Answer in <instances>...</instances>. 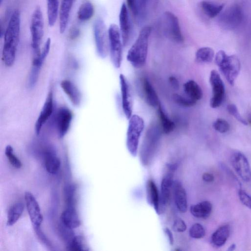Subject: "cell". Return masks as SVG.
<instances>
[{
	"label": "cell",
	"mask_w": 251,
	"mask_h": 251,
	"mask_svg": "<svg viewBox=\"0 0 251 251\" xmlns=\"http://www.w3.org/2000/svg\"><path fill=\"white\" fill-rule=\"evenodd\" d=\"M20 24V13L19 10H15L11 15L3 34L4 44L2 51V59L7 67L12 66L15 62L19 43Z\"/></svg>",
	"instance_id": "cell-1"
},
{
	"label": "cell",
	"mask_w": 251,
	"mask_h": 251,
	"mask_svg": "<svg viewBox=\"0 0 251 251\" xmlns=\"http://www.w3.org/2000/svg\"><path fill=\"white\" fill-rule=\"evenodd\" d=\"M151 29L150 26L143 27L135 42L128 51L126 59L135 68H141L146 63Z\"/></svg>",
	"instance_id": "cell-2"
},
{
	"label": "cell",
	"mask_w": 251,
	"mask_h": 251,
	"mask_svg": "<svg viewBox=\"0 0 251 251\" xmlns=\"http://www.w3.org/2000/svg\"><path fill=\"white\" fill-rule=\"evenodd\" d=\"M162 131L156 122L150 124L146 132L140 149V159L144 165L151 161L158 147Z\"/></svg>",
	"instance_id": "cell-3"
},
{
	"label": "cell",
	"mask_w": 251,
	"mask_h": 251,
	"mask_svg": "<svg viewBox=\"0 0 251 251\" xmlns=\"http://www.w3.org/2000/svg\"><path fill=\"white\" fill-rule=\"evenodd\" d=\"M215 60L227 81L230 85H233L241 68L238 58L234 55H228L221 50L216 53Z\"/></svg>",
	"instance_id": "cell-4"
},
{
	"label": "cell",
	"mask_w": 251,
	"mask_h": 251,
	"mask_svg": "<svg viewBox=\"0 0 251 251\" xmlns=\"http://www.w3.org/2000/svg\"><path fill=\"white\" fill-rule=\"evenodd\" d=\"M126 132V145L130 154L136 156L139 139L144 128V121L138 115H132L128 119Z\"/></svg>",
	"instance_id": "cell-5"
},
{
	"label": "cell",
	"mask_w": 251,
	"mask_h": 251,
	"mask_svg": "<svg viewBox=\"0 0 251 251\" xmlns=\"http://www.w3.org/2000/svg\"><path fill=\"white\" fill-rule=\"evenodd\" d=\"M30 28L33 57H36L40 54L41 50L40 47L44 35L43 18L39 6L36 7L33 12Z\"/></svg>",
	"instance_id": "cell-6"
},
{
	"label": "cell",
	"mask_w": 251,
	"mask_h": 251,
	"mask_svg": "<svg viewBox=\"0 0 251 251\" xmlns=\"http://www.w3.org/2000/svg\"><path fill=\"white\" fill-rule=\"evenodd\" d=\"M108 31L111 60L116 68H119L122 61L123 46L120 30L116 25L111 24Z\"/></svg>",
	"instance_id": "cell-7"
},
{
	"label": "cell",
	"mask_w": 251,
	"mask_h": 251,
	"mask_svg": "<svg viewBox=\"0 0 251 251\" xmlns=\"http://www.w3.org/2000/svg\"><path fill=\"white\" fill-rule=\"evenodd\" d=\"M93 32L97 52L100 58H104L109 51V36L105 24L101 19L95 21Z\"/></svg>",
	"instance_id": "cell-8"
},
{
	"label": "cell",
	"mask_w": 251,
	"mask_h": 251,
	"mask_svg": "<svg viewBox=\"0 0 251 251\" xmlns=\"http://www.w3.org/2000/svg\"><path fill=\"white\" fill-rule=\"evenodd\" d=\"M244 19L242 7L234 4L226 9L219 17V23L224 28L233 29L240 25Z\"/></svg>",
	"instance_id": "cell-9"
},
{
	"label": "cell",
	"mask_w": 251,
	"mask_h": 251,
	"mask_svg": "<svg viewBox=\"0 0 251 251\" xmlns=\"http://www.w3.org/2000/svg\"><path fill=\"white\" fill-rule=\"evenodd\" d=\"M176 167V165L175 164L166 165V172L161 182L160 213L169 204L171 188L173 186V176Z\"/></svg>",
	"instance_id": "cell-10"
},
{
	"label": "cell",
	"mask_w": 251,
	"mask_h": 251,
	"mask_svg": "<svg viewBox=\"0 0 251 251\" xmlns=\"http://www.w3.org/2000/svg\"><path fill=\"white\" fill-rule=\"evenodd\" d=\"M209 82L212 88V97L210 105L213 108L219 107L222 103L225 94L224 83L220 75L216 70L211 71Z\"/></svg>",
	"instance_id": "cell-11"
},
{
	"label": "cell",
	"mask_w": 251,
	"mask_h": 251,
	"mask_svg": "<svg viewBox=\"0 0 251 251\" xmlns=\"http://www.w3.org/2000/svg\"><path fill=\"white\" fill-rule=\"evenodd\" d=\"M51 40L48 38L40 54L33 58L32 66L28 75L27 85L29 88H33L36 85L40 74L43 63L47 57L50 48Z\"/></svg>",
	"instance_id": "cell-12"
},
{
	"label": "cell",
	"mask_w": 251,
	"mask_h": 251,
	"mask_svg": "<svg viewBox=\"0 0 251 251\" xmlns=\"http://www.w3.org/2000/svg\"><path fill=\"white\" fill-rule=\"evenodd\" d=\"M164 28L167 36L172 41L181 43L183 41V37L176 16L173 13L166 11L163 16Z\"/></svg>",
	"instance_id": "cell-13"
},
{
	"label": "cell",
	"mask_w": 251,
	"mask_h": 251,
	"mask_svg": "<svg viewBox=\"0 0 251 251\" xmlns=\"http://www.w3.org/2000/svg\"><path fill=\"white\" fill-rule=\"evenodd\" d=\"M231 165L236 173L245 182L251 179V170L246 156L240 151L233 153L230 158Z\"/></svg>",
	"instance_id": "cell-14"
},
{
	"label": "cell",
	"mask_w": 251,
	"mask_h": 251,
	"mask_svg": "<svg viewBox=\"0 0 251 251\" xmlns=\"http://www.w3.org/2000/svg\"><path fill=\"white\" fill-rule=\"evenodd\" d=\"M73 119L72 111L66 107H60L55 115V125L58 138H63L69 131Z\"/></svg>",
	"instance_id": "cell-15"
},
{
	"label": "cell",
	"mask_w": 251,
	"mask_h": 251,
	"mask_svg": "<svg viewBox=\"0 0 251 251\" xmlns=\"http://www.w3.org/2000/svg\"><path fill=\"white\" fill-rule=\"evenodd\" d=\"M121 87L122 107L127 119H129L132 115V100L130 90L128 81L123 74L119 75Z\"/></svg>",
	"instance_id": "cell-16"
},
{
	"label": "cell",
	"mask_w": 251,
	"mask_h": 251,
	"mask_svg": "<svg viewBox=\"0 0 251 251\" xmlns=\"http://www.w3.org/2000/svg\"><path fill=\"white\" fill-rule=\"evenodd\" d=\"M53 110V94L50 91L35 123L34 129L37 135L40 134L43 126L51 116Z\"/></svg>",
	"instance_id": "cell-17"
},
{
	"label": "cell",
	"mask_w": 251,
	"mask_h": 251,
	"mask_svg": "<svg viewBox=\"0 0 251 251\" xmlns=\"http://www.w3.org/2000/svg\"><path fill=\"white\" fill-rule=\"evenodd\" d=\"M25 202L33 226H41L43 217L40 206L34 196L29 192L25 194Z\"/></svg>",
	"instance_id": "cell-18"
},
{
	"label": "cell",
	"mask_w": 251,
	"mask_h": 251,
	"mask_svg": "<svg viewBox=\"0 0 251 251\" xmlns=\"http://www.w3.org/2000/svg\"><path fill=\"white\" fill-rule=\"evenodd\" d=\"M120 30L123 45L126 46L129 41L131 24L127 6L125 3L122 5L119 14Z\"/></svg>",
	"instance_id": "cell-19"
},
{
	"label": "cell",
	"mask_w": 251,
	"mask_h": 251,
	"mask_svg": "<svg viewBox=\"0 0 251 251\" xmlns=\"http://www.w3.org/2000/svg\"><path fill=\"white\" fill-rule=\"evenodd\" d=\"M172 187L176 208L181 213L186 212L187 209V200L185 189L181 183L177 180L174 181Z\"/></svg>",
	"instance_id": "cell-20"
},
{
	"label": "cell",
	"mask_w": 251,
	"mask_h": 251,
	"mask_svg": "<svg viewBox=\"0 0 251 251\" xmlns=\"http://www.w3.org/2000/svg\"><path fill=\"white\" fill-rule=\"evenodd\" d=\"M60 86L72 104L78 106L81 101V94L77 87L72 81L67 79L62 80Z\"/></svg>",
	"instance_id": "cell-21"
},
{
	"label": "cell",
	"mask_w": 251,
	"mask_h": 251,
	"mask_svg": "<svg viewBox=\"0 0 251 251\" xmlns=\"http://www.w3.org/2000/svg\"><path fill=\"white\" fill-rule=\"evenodd\" d=\"M143 95L147 103L152 107H157L160 104L158 95L153 87L146 77L141 79Z\"/></svg>",
	"instance_id": "cell-22"
},
{
	"label": "cell",
	"mask_w": 251,
	"mask_h": 251,
	"mask_svg": "<svg viewBox=\"0 0 251 251\" xmlns=\"http://www.w3.org/2000/svg\"><path fill=\"white\" fill-rule=\"evenodd\" d=\"M61 220L63 225L70 229L77 228L80 225V221L74 207H67L62 213Z\"/></svg>",
	"instance_id": "cell-23"
},
{
	"label": "cell",
	"mask_w": 251,
	"mask_h": 251,
	"mask_svg": "<svg viewBox=\"0 0 251 251\" xmlns=\"http://www.w3.org/2000/svg\"><path fill=\"white\" fill-rule=\"evenodd\" d=\"M75 0H62L59 10V31L63 33L66 28L73 3Z\"/></svg>",
	"instance_id": "cell-24"
},
{
	"label": "cell",
	"mask_w": 251,
	"mask_h": 251,
	"mask_svg": "<svg viewBox=\"0 0 251 251\" xmlns=\"http://www.w3.org/2000/svg\"><path fill=\"white\" fill-rule=\"evenodd\" d=\"M147 198L149 202L151 204L156 212L160 214V198L158 190L155 183L152 180H149L147 183Z\"/></svg>",
	"instance_id": "cell-25"
},
{
	"label": "cell",
	"mask_w": 251,
	"mask_h": 251,
	"mask_svg": "<svg viewBox=\"0 0 251 251\" xmlns=\"http://www.w3.org/2000/svg\"><path fill=\"white\" fill-rule=\"evenodd\" d=\"M212 211V204L207 201H202L190 207V212L196 218L206 219Z\"/></svg>",
	"instance_id": "cell-26"
},
{
	"label": "cell",
	"mask_w": 251,
	"mask_h": 251,
	"mask_svg": "<svg viewBox=\"0 0 251 251\" xmlns=\"http://www.w3.org/2000/svg\"><path fill=\"white\" fill-rule=\"evenodd\" d=\"M230 233V227L228 225L220 226L212 235V244L215 247H221L226 242Z\"/></svg>",
	"instance_id": "cell-27"
},
{
	"label": "cell",
	"mask_w": 251,
	"mask_h": 251,
	"mask_svg": "<svg viewBox=\"0 0 251 251\" xmlns=\"http://www.w3.org/2000/svg\"><path fill=\"white\" fill-rule=\"evenodd\" d=\"M183 90L186 95L197 102L203 96L200 86L194 80H189L183 85Z\"/></svg>",
	"instance_id": "cell-28"
},
{
	"label": "cell",
	"mask_w": 251,
	"mask_h": 251,
	"mask_svg": "<svg viewBox=\"0 0 251 251\" xmlns=\"http://www.w3.org/2000/svg\"><path fill=\"white\" fill-rule=\"evenodd\" d=\"M157 115L162 132L169 134L172 132L175 128V124L166 115L160 103L157 107Z\"/></svg>",
	"instance_id": "cell-29"
},
{
	"label": "cell",
	"mask_w": 251,
	"mask_h": 251,
	"mask_svg": "<svg viewBox=\"0 0 251 251\" xmlns=\"http://www.w3.org/2000/svg\"><path fill=\"white\" fill-rule=\"evenodd\" d=\"M200 5L205 15L211 18L218 16L224 7L223 4L208 0L201 1Z\"/></svg>",
	"instance_id": "cell-30"
},
{
	"label": "cell",
	"mask_w": 251,
	"mask_h": 251,
	"mask_svg": "<svg viewBox=\"0 0 251 251\" xmlns=\"http://www.w3.org/2000/svg\"><path fill=\"white\" fill-rule=\"evenodd\" d=\"M24 209V205L21 202L14 204L9 209L7 219V226H12L17 222L22 215Z\"/></svg>",
	"instance_id": "cell-31"
},
{
	"label": "cell",
	"mask_w": 251,
	"mask_h": 251,
	"mask_svg": "<svg viewBox=\"0 0 251 251\" xmlns=\"http://www.w3.org/2000/svg\"><path fill=\"white\" fill-rule=\"evenodd\" d=\"M45 167L47 171L50 174H55L60 167V161L56 155L50 151L45 154Z\"/></svg>",
	"instance_id": "cell-32"
},
{
	"label": "cell",
	"mask_w": 251,
	"mask_h": 251,
	"mask_svg": "<svg viewBox=\"0 0 251 251\" xmlns=\"http://www.w3.org/2000/svg\"><path fill=\"white\" fill-rule=\"evenodd\" d=\"M59 10V0H47L48 18L50 26H52L55 24Z\"/></svg>",
	"instance_id": "cell-33"
},
{
	"label": "cell",
	"mask_w": 251,
	"mask_h": 251,
	"mask_svg": "<svg viewBox=\"0 0 251 251\" xmlns=\"http://www.w3.org/2000/svg\"><path fill=\"white\" fill-rule=\"evenodd\" d=\"M214 55V51L212 48L202 47L196 51V59L198 62L207 63L213 60Z\"/></svg>",
	"instance_id": "cell-34"
},
{
	"label": "cell",
	"mask_w": 251,
	"mask_h": 251,
	"mask_svg": "<svg viewBox=\"0 0 251 251\" xmlns=\"http://www.w3.org/2000/svg\"><path fill=\"white\" fill-rule=\"evenodd\" d=\"M130 10L134 16L140 17L145 12L146 0H126Z\"/></svg>",
	"instance_id": "cell-35"
},
{
	"label": "cell",
	"mask_w": 251,
	"mask_h": 251,
	"mask_svg": "<svg viewBox=\"0 0 251 251\" xmlns=\"http://www.w3.org/2000/svg\"><path fill=\"white\" fill-rule=\"evenodd\" d=\"M94 13L93 4L90 2L82 4L77 11V18L81 21H85L91 19Z\"/></svg>",
	"instance_id": "cell-36"
},
{
	"label": "cell",
	"mask_w": 251,
	"mask_h": 251,
	"mask_svg": "<svg viewBox=\"0 0 251 251\" xmlns=\"http://www.w3.org/2000/svg\"><path fill=\"white\" fill-rule=\"evenodd\" d=\"M70 250L73 251H88L89 250L84 237L81 235L74 237L69 245Z\"/></svg>",
	"instance_id": "cell-37"
},
{
	"label": "cell",
	"mask_w": 251,
	"mask_h": 251,
	"mask_svg": "<svg viewBox=\"0 0 251 251\" xmlns=\"http://www.w3.org/2000/svg\"><path fill=\"white\" fill-rule=\"evenodd\" d=\"M5 154L9 162L14 167L20 169L22 166L20 160L14 153L13 149L10 145H7L5 149Z\"/></svg>",
	"instance_id": "cell-38"
},
{
	"label": "cell",
	"mask_w": 251,
	"mask_h": 251,
	"mask_svg": "<svg viewBox=\"0 0 251 251\" xmlns=\"http://www.w3.org/2000/svg\"><path fill=\"white\" fill-rule=\"evenodd\" d=\"M173 97L175 102L181 106L189 107L195 105L197 103V102L187 96L184 97L178 94H175Z\"/></svg>",
	"instance_id": "cell-39"
},
{
	"label": "cell",
	"mask_w": 251,
	"mask_h": 251,
	"mask_svg": "<svg viewBox=\"0 0 251 251\" xmlns=\"http://www.w3.org/2000/svg\"><path fill=\"white\" fill-rule=\"evenodd\" d=\"M189 235L194 239H201L205 235V230L203 226L199 223L193 224L189 231Z\"/></svg>",
	"instance_id": "cell-40"
},
{
	"label": "cell",
	"mask_w": 251,
	"mask_h": 251,
	"mask_svg": "<svg viewBox=\"0 0 251 251\" xmlns=\"http://www.w3.org/2000/svg\"><path fill=\"white\" fill-rule=\"evenodd\" d=\"M75 191L76 187L74 185H70L66 188L65 197L68 207H75Z\"/></svg>",
	"instance_id": "cell-41"
},
{
	"label": "cell",
	"mask_w": 251,
	"mask_h": 251,
	"mask_svg": "<svg viewBox=\"0 0 251 251\" xmlns=\"http://www.w3.org/2000/svg\"><path fill=\"white\" fill-rule=\"evenodd\" d=\"M213 127L215 130L221 133L227 132L230 128L229 123L222 118L216 119L213 124Z\"/></svg>",
	"instance_id": "cell-42"
},
{
	"label": "cell",
	"mask_w": 251,
	"mask_h": 251,
	"mask_svg": "<svg viewBox=\"0 0 251 251\" xmlns=\"http://www.w3.org/2000/svg\"><path fill=\"white\" fill-rule=\"evenodd\" d=\"M228 113L233 116L237 120L244 125H248V122L244 119L240 114L236 106L234 104H229L227 106Z\"/></svg>",
	"instance_id": "cell-43"
},
{
	"label": "cell",
	"mask_w": 251,
	"mask_h": 251,
	"mask_svg": "<svg viewBox=\"0 0 251 251\" xmlns=\"http://www.w3.org/2000/svg\"><path fill=\"white\" fill-rule=\"evenodd\" d=\"M238 196L242 204L251 209V196L242 189L239 190Z\"/></svg>",
	"instance_id": "cell-44"
},
{
	"label": "cell",
	"mask_w": 251,
	"mask_h": 251,
	"mask_svg": "<svg viewBox=\"0 0 251 251\" xmlns=\"http://www.w3.org/2000/svg\"><path fill=\"white\" fill-rule=\"evenodd\" d=\"M186 228L185 223L180 218L176 219L172 226L173 230L177 232H183L185 231Z\"/></svg>",
	"instance_id": "cell-45"
},
{
	"label": "cell",
	"mask_w": 251,
	"mask_h": 251,
	"mask_svg": "<svg viewBox=\"0 0 251 251\" xmlns=\"http://www.w3.org/2000/svg\"><path fill=\"white\" fill-rule=\"evenodd\" d=\"M34 229L40 240L46 246H50V243L41 228V226H33Z\"/></svg>",
	"instance_id": "cell-46"
},
{
	"label": "cell",
	"mask_w": 251,
	"mask_h": 251,
	"mask_svg": "<svg viewBox=\"0 0 251 251\" xmlns=\"http://www.w3.org/2000/svg\"><path fill=\"white\" fill-rule=\"evenodd\" d=\"M80 35V30L79 28L74 27H72L69 32V37L72 40L75 39Z\"/></svg>",
	"instance_id": "cell-47"
},
{
	"label": "cell",
	"mask_w": 251,
	"mask_h": 251,
	"mask_svg": "<svg viewBox=\"0 0 251 251\" xmlns=\"http://www.w3.org/2000/svg\"><path fill=\"white\" fill-rule=\"evenodd\" d=\"M164 232L168 238L170 245H173L174 243V238L171 231L168 227H165L164 228Z\"/></svg>",
	"instance_id": "cell-48"
},
{
	"label": "cell",
	"mask_w": 251,
	"mask_h": 251,
	"mask_svg": "<svg viewBox=\"0 0 251 251\" xmlns=\"http://www.w3.org/2000/svg\"><path fill=\"white\" fill-rule=\"evenodd\" d=\"M202 178L206 182H211L214 180L213 175L209 173H204L202 176Z\"/></svg>",
	"instance_id": "cell-49"
},
{
	"label": "cell",
	"mask_w": 251,
	"mask_h": 251,
	"mask_svg": "<svg viewBox=\"0 0 251 251\" xmlns=\"http://www.w3.org/2000/svg\"><path fill=\"white\" fill-rule=\"evenodd\" d=\"M169 81L174 89H177L179 87V82L176 77L174 76H170L169 78Z\"/></svg>",
	"instance_id": "cell-50"
},
{
	"label": "cell",
	"mask_w": 251,
	"mask_h": 251,
	"mask_svg": "<svg viewBox=\"0 0 251 251\" xmlns=\"http://www.w3.org/2000/svg\"><path fill=\"white\" fill-rule=\"evenodd\" d=\"M235 248H236V245L235 244H232L229 247L227 250L229 251H234L235 249Z\"/></svg>",
	"instance_id": "cell-51"
},
{
	"label": "cell",
	"mask_w": 251,
	"mask_h": 251,
	"mask_svg": "<svg viewBox=\"0 0 251 251\" xmlns=\"http://www.w3.org/2000/svg\"><path fill=\"white\" fill-rule=\"evenodd\" d=\"M2 0H0V3H2Z\"/></svg>",
	"instance_id": "cell-52"
},
{
	"label": "cell",
	"mask_w": 251,
	"mask_h": 251,
	"mask_svg": "<svg viewBox=\"0 0 251 251\" xmlns=\"http://www.w3.org/2000/svg\"><path fill=\"white\" fill-rule=\"evenodd\" d=\"M249 121H250V123L251 124V119L250 120H249Z\"/></svg>",
	"instance_id": "cell-53"
}]
</instances>
